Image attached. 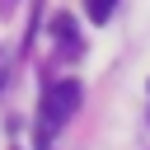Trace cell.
<instances>
[{
  "instance_id": "cell-2",
  "label": "cell",
  "mask_w": 150,
  "mask_h": 150,
  "mask_svg": "<svg viewBox=\"0 0 150 150\" xmlns=\"http://www.w3.org/2000/svg\"><path fill=\"white\" fill-rule=\"evenodd\" d=\"M52 38H61V52H66V56H80V38H75L70 14H56V19H52Z\"/></svg>"
},
{
  "instance_id": "cell-3",
  "label": "cell",
  "mask_w": 150,
  "mask_h": 150,
  "mask_svg": "<svg viewBox=\"0 0 150 150\" xmlns=\"http://www.w3.org/2000/svg\"><path fill=\"white\" fill-rule=\"evenodd\" d=\"M14 61H19V47L9 42V47H0V89L9 84V70H14Z\"/></svg>"
},
{
  "instance_id": "cell-4",
  "label": "cell",
  "mask_w": 150,
  "mask_h": 150,
  "mask_svg": "<svg viewBox=\"0 0 150 150\" xmlns=\"http://www.w3.org/2000/svg\"><path fill=\"white\" fill-rule=\"evenodd\" d=\"M112 5H117V0H84V9H89V19H94V23H103V19L112 14Z\"/></svg>"
},
{
  "instance_id": "cell-1",
  "label": "cell",
  "mask_w": 150,
  "mask_h": 150,
  "mask_svg": "<svg viewBox=\"0 0 150 150\" xmlns=\"http://www.w3.org/2000/svg\"><path fill=\"white\" fill-rule=\"evenodd\" d=\"M80 98H84V89H80L75 80H56V84L47 89V98H42V122H47V127L70 122V117L80 112Z\"/></svg>"
}]
</instances>
